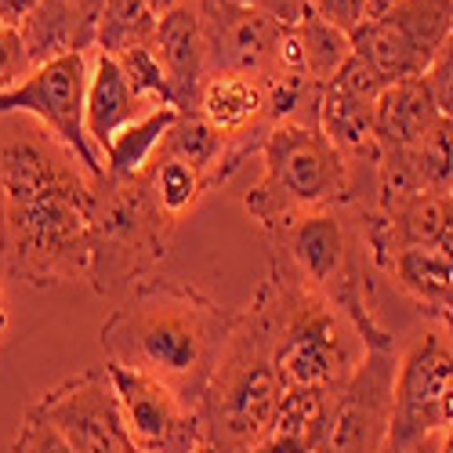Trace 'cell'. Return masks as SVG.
I'll return each instance as SVG.
<instances>
[{
    "mask_svg": "<svg viewBox=\"0 0 453 453\" xmlns=\"http://www.w3.org/2000/svg\"><path fill=\"white\" fill-rule=\"evenodd\" d=\"M203 19L207 41V77L221 73H257V77H276L280 73V44L283 22L240 8L233 0H193Z\"/></svg>",
    "mask_w": 453,
    "mask_h": 453,
    "instance_id": "5bb4252c",
    "label": "cell"
},
{
    "mask_svg": "<svg viewBox=\"0 0 453 453\" xmlns=\"http://www.w3.org/2000/svg\"><path fill=\"white\" fill-rule=\"evenodd\" d=\"M95 178L48 131L0 149V265L33 290L88 283Z\"/></svg>",
    "mask_w": 453,
    "mask_h": 453,
    "instance_id": "6da1fadb",
    "label": "cell"
},
{
    "mask_svg": "<svg viewBox=\"0 0 453 453\" xmlns=\"http://www.w3.org/2000/svg\"><path fill=\"white\" fill-rule=\"evenodd\" d=\"M178 4H181V0H149V8H153V12L160 15V19H164L167 12H174Z\"/></svg>",
    "mask_w": 453,
    "mask_h": 453,
    "instance_id": "836d02e7",
    "label": "cell"
},
{
    "mask_svg": "<svg viewBox=\"0 0 453 453\" xmlns=\"http://www.w3.org/2000/svg\"><path fill=\"white\" fill-rule=\"evenodd\" d=\"M29 69H33V58L26 51L19 26L0 22V95H4L8 88H15L19 81H26Z\"/></svg>",
    "mask_w": 453,
    "mask_h": 453,
    "instance_id": "f1b7e54d",
    "label": "cell"
},
{
    "mask_svg": "<svg viewBox=\"0 0 453 453\" xmlns=\"http://www.w3.org/2000/svg\"><path fill=\"white\" fill-rule=\"evenodd\" d=\"M392 283L432 319H439L453 301V236L435 247H410L385 269Z\"/></svg>",
    "mask_w": 453,
    "mask_h": 453,
    "instance_id": "44dd1931",
    "label": "cell"
},
{
    "mask_svg": "<svg viewBox=\"0 0 453 453\" xmlns=\"http://www.w3.org/2000/svg\"><path fill=\"white\" fill-rule=\"evenodd\" d=\"M395 4H399V0H366V19H363V22H370V19H377V15L392 12Z\"/></svg>",
    "mask_w": 453,
    "mask_h": 453,
    "instance_id": "d6a6232c",
    "label": "cell"
},
{
    "mask_svg": "<svg viewBox=\"0 0 453 453\" xmlns=\"http://www.w3.org/2000/svg\"><path fill=\"white\" fill-rule=\"evenodd\" d=\"M12 453H84V449L73 442L58 425H51L36 406H29L22 425H19Z\"/></svg>",
    "mask_w": 453,
    "mask_h": 453,
    "instance_id": "4316f807",
    "label": "cell"
},
{
    "mask_svg": "<svg viewBox=\"0 0 453 453\" xmlns=\"http://www.w3.org/2000/svg\"><path fill=\"white\" fill-rule=\"evenodd\" d=\"M160 15L149 8V0H105L98 22V48L105 55H124L131 48L153 44Z\"/></svg>",
    "mask_w": 453,
    "mask_h": 453,
    "instance_id": "d4e9b609",
    "label": "cell"
},
{
    "mask_svg": "<svg viewBox=\"0 0 453 453\" xmlns=\"http://www.w3.org/2000/svg\"><path fill=\"white\" fill-rule=\"evenodd\" d=\"M174 229L178 221L160 211L145 174L95 178L88 287L109 297L153 280V273L171 250Z\"/></svg>",
    "mask_w": 453,
    "mask_h": 453,
    "instance_id": "8992f818",
    "label": "cell"
},
{
    "mask_svg": "<svg viewBox=\"0 0 453 453\" xmlns=\"http://www.w3.org/2000/svg\"><path fill=\"white\" fill-rule=\"evenodd\" d=\"M399 345H373L330 399V421L316 453H385L395 406Z\"/></svg>",
    "mask_w": 453,
    "mask_h": 453,
    "instance_id": "8fae6325",
    "label": "cell"
},
{
    "mask_svg": "<svg viewBox=\"0 0 453 453\" xmlns=\"http://www.w3.org/2000/svg\"><path fill=\"white\" fill-rule=\"evenodd\" d=\"M8 330V297H4V283H0V334Z\"/></svg>",
    "mask_w": 453,
    "mask_h": 453,
    "instance_id": "e575fe53",
    "label": "cell"
},
{
    "mask_svg": "<svg viewBox=\"0 0 453 453\" xmlns=\"http://www.w3.org/2000/svg\"><path fill=\"white\" fill-rule=\"evenodd\" d=\"M269 261L305 287L323 294L330 305L342 309L363 334L366 349L395 345V334L381 323L373 301V273L377 261L366 240L363 211L356 207H323L290 214L269 229Z\"/></svg>",
    "mask_w": 453,
    "mask_h": 453,
    "instance_id": "3957f363",
    "label": "cell"
},
{
    "mask_svg": "<svg viewBox=\"0 0 453 453\" xmlns=\"http://www.w3.org/2000/svg\"><path fill=\"white\" fill-rule=\"evenodd\" d=\"M240 312L218 305L181 280H145L102 323L98 342L109 363L167 385L188 406H200L211 373L229 345Z\"/></svg>",
    "mask_w": 453,
    "mask_h": 453,
    "instance_id": "7a4b0ae2",
    "label": "cell"
},
{
    "mask_svg": "<svg viewBox=\"0 0 453 453\" xmlns=\"http://www.w3.org/2000/svg\"><path fill=\"white\" fill-rule=\"evenodd\" d=\"M105 0H36L19 22L33 65L62 55H91L98 48V22Z\"/></svg>",
    "mask_w": 453,
    "mask_h": 453,
    "instance_id": "e0dca14e",
    "label": "cell"
},
{
    "mask_svg": "<svg viewBox=\"0 0 453 453\" xmlns=\"http://www.w3.org/2000/svg\"><path fill=\"white\" fill-rule=\"evenodd\" d=\"M446 330H449V337H453V326H446Z\"/></svg>",
    "mask_w": 453,
    "mask_h": 453,
    "instance_id": "f35d334b",
    "label": "cell"
},
{
    "mask_svg": "<svg viewBox=\"0 0 453 453\" xmlns=\"http://www.w3.org/2000/svg\"><path fill=\"white\" fill-rule=\"evenodd\" d=\"M421 81H425L435 109L442 112L446 120H453V29H449V36L442 41V48L435 51V58L428 62Z\"/></svg>",
    "mask_w": 453,
    "mask_h": 453,
    "instance_id": "83f0119b",
    "label": "cell"
},
{
    "mask_svg": "<svg viewBox=\"0 0 453 453\" xmlns=\"http://www.w3.org/2000/svg\"><path fill=\"white\" fill-rule=\"evenodd\" d=\"M453 428V337L428 326L399 352L395 406L385 453L439 442Z\"/></svg>",
    "mask_w": 453,
    "mask_h": 453,
    "instance_id": "ba28073f",
    "label": "cell"
},
{
    "mask_svg": "<svg viewBox=\"0 0 453 453\" xmlns=\"http://www.w3.org/2000/svg\"><path fill=\"white\" fill-rule=\"evenodd\" d=\"M442 120L446 117L435 109L421 77L388 84L373 105V134H377V145H381V157L418 149Z\"/></svg>",
    "mask_w": 453,
    "mask_h": 453,
    "instance_id": "ffe728a7",
    "label": "cell"
},
{
    "mask_svg": "<svg viewBox=\"0 0 453 453\" xmlns=\"http://www.w3.org/2000/svg\"><path fill=\"white\" fill-rule=\"evenodd\" d=\"M254 301L273 326V363L287 388L342 392L366 356L359 326L323 294L305 287L287 269L273 265Z\"/></svg>",
    "mask_w": 453,
    "mask_h": 453,
    "instance_id": "277c9868",
    "label": "cell"
},
{
    "mask_svg": "<svg viewBox=\"0 0 453 453\" xmlns=\"http://www.w3.org/2000/svg\"><path fill=\"white\" fill-rule=\"evenodd\" d=\"M157 157H171V160H181V164H193L200 167L211 185H225L236 167H233V149L229 142L221 138V131H214L200 112H178V120L171 124V131L164 134L160 142V153Z\"/></svg>",
    "mask_w": 453,
    "mask_h": 453,
    "instance_id": "7402d4cb",
    "label": "cell"
},
{
    "mask_svg": "<svg viewBox=\"0 0 453 453\" xmlns=\"http://www.w3.org/2000/svg\"><path fill=\"white\" fill-rule=\"evenodd\" d=\"M453 29V0H399L352 33V51L385 84L425 77L428 62Z\"/></svg>",
    "mask_w": 453,
    "mask_h": 453,
    "instance_id": "30bf717a",
    "label": "cell"
},
{
    "mask_svg": "<svg viewBox=\"0 0 453 453\" xmlns=\"http://www.w3.org/2000/svg\"><path fill=\"white\" fill-rule=\"evenodd\" d=\"M51 425H58L84 453H138L124 432L120 399L109 366H91L44 392L33 403Z\"/></svg>",
    "mask_w": 453,
    "mask_h": 453,
    "instance_id": "4fadbf2b",
    "label": "cell"
},
{
    "mask_svg": "<svg viewBox=\"0 0 453 453\" xmlns=\"http://www.w3.org/2000/svg\"><path fill=\"white\" fill-rule=\"evenodd\" d=\"M178 120V109L174 105H160L153 109L149 117L134 120L131 127H124L117 138H109L102 145V164L109 178H134L142 174L149 164L157 160L160 153V142L171 131V124Z\"/></svg>",
    "mask_w": 453,
    "mask_h": 453,
    "instance_id": "603a6c76",
    "label": "cell"
},
{
    "mask_svg": "<svg viewBox=\"0 0 453 453\" xmlns=\"http://www.w3.org/2000/svg\"><path fill=\"white\" fill-rule=\"evenodd\" d=\"M117 62L124 65L127 81L134 84V91H138L142 98H149L153 105H174V102H171L167 77H164V65H160V58L153 55V44H145V48H131V51L117 55Z\"/></svg>",
    "mask_w": 453,
    "mask_h": 453,
    "instance_id": "484cf974",
    "label": "cell"
},
{
    "mask_svg": "<svg viewBox=\"0 0 453 453\" xmlns=\"http://www.w3.org/2000/svg\"><path fill=\"white\" fill-rule=\"evenodd\" d=\"M142 174H145L149 188H153L160 211H164L171 221L188 218V214L200 207V200L214 188L211 178H207L200 167L181 164V160H171V157H157Z\"/></svg>",
    "mask_w": 453,
    "mask_h": 453,
    "instance_id": "cb8c5ba5",
    "label": "cell"
},
{
    "mask_svg": "<svg viewBox=\"0 0 453 453\" xmlns=\"http://www.w3.org/2000/svg\"><path fill=\"white\" fill-rule=\"evenodd\" d=\"M153 55L164 65V77L171 88V102L178 112H196L200 88L207 84V41L203 19L193 0H181L174 12H167L153 33Z\"/></svg>",
    "mask_w": 453,
    "mask_h": 453,
    "instance_id": "2e32d148",
    "label": "cell"
},
{
    "mask_svg": "<svg viewBox=\"0 0 453 453\" xmlns=\"http://www.w3.org/2000/svg\"><path fill=\"white\" fill-rule=\"evenodd\" d=\"M233 4L261 12V15H269V19L283 22V26H294L301 15L309 12V0H233Z\"/></svg>",
    "mask_w": 453,
    "mask_h": 453,
    "instance_id": "4dcf8cb0",
    "label": "cell"
},
{
    "mask_svg": "<svg viewBox=\"0 0 453 453\" xmlns=\"http://www.w3.org/2000/svg\"><path fill=\"white\" fill-rule=\"evenodd\" d=\"M243 453H316V449L309 442H301V439L280 432V428H269L265 435H261L254 446H247Z\"/></svg>",
    "mask_w": 453,
    "mask_h": 453,
    "instance_id": "1f68e13d",
    "label": "cell"
},
{
    "mask_svg": "<svg viewBox=\"0 0 453 453\" xmlns=\"http://www.w3.org/2000/svg\"><path fill=\"white\" fill-rule=\"evenodd\" d=\"M309 8L345 33H356L366 19V0H309Z\"/></svg>",
    "mask_w": 453,
    "mask_h": 453,
    "instance_id": "f546056e",
    "label": "cell"
},
{
    "mask_svg": "<svg viewBox=\"0 0 453 453\" xmlns=\"http://www.w3.org/2000/svg\"><path fill=\"white\" fill-rule=\"evenodd\" d=\"M349 58H352V33L337 29L312 8L283 29L280 73H294V77L312 81L316 88H330Z\"/></svg>",
    "mask_w": 453,
    "mask_h": 453,
    "instance_id": "d6986e66",
    "label": "cell"
},
{
    "mask_svg": "<svg viewBox=\"0 0 453 453\" xmlns=\"http://www.w3.org/2000/svg\"><path fill=\"white\" fill-rule=\"evenodd\" d=\"M439 323H442V326H453V301H449V309L439 316Z\"/></svg>",
    "mask_w": 453,
    "mask_h": 453,
    "instance_id": "74e56055",
    "label": "cell"
},
{
    "mask_svg": "<svg viewBox=\"0 0 453 453\" xmlns=\"http://www.w3.org/2000/svg\"><path fill=\"white\" fill-rule=\"evenodd\" d=\"M442 442V439H439ZM439 442H428V446H413V449H403V453H435L439 449Z\"/></svg>",
    "mask_w": 453,
    "mask_h": 453,
    "instance_id": "8d00e7d4",
    "label": "cell"
},
{
    "mask_svg": "<svg viewBox=\"0 0 453 453\" xmlns=\"http://www.w3.org/2000/svg\"><path fill=\"white\" fill-rule=\"evenodd\" d=\"M273 81L276 77H257V73H221V77H207L200 88L196 112L229 142L236 171L247 157L261 153V142L276 127Z\"/></svg>",
    "mask_w": 453,
    "mask_h": 453,
    "instance_id": "9a60e30c",
    "label": "cell"
},
{
    "mask_svg": "<svg viewBox=\"0 0 453 453\" xmlns=\"http://www.w3.org/2000/svg\"><path fill=\"white\" fill-rule=\"evenodd\" d=\"M88 69H91V55H62V58L33 65L26 73V81H19L15 88L0 95V120L15 117V112L33 117L55 142H62L81 160V167L91 178H102L105 164L84 124Z\"/></svg>",
    "mask_w": 453,
    "mask_h": 453,
    "instance_id": "9c48e42d",
    "label": "cell"
},
{
    "mask_svg": "<svg viewBox=\"0 0 453 453\" xmlns=\"http://www.w3.org/2000/svg\"><path fill=\"white\" fill-rule=\"evenodd\" d=\"M153 105L149 98H142L134 91V84L127 81L124 65L117 62V55L105 51H91V69H88V105H84V124L88 134L95 142V149L102 153V145L109 138H117L124 127H131L134 120L149 117Z\"/></svg>",
    "mask_w": 453,
    "mask_h": 453,
    "instance_id": "ac0fdd59",
    "label": "cell"
},
{
    "mask_svg": "<svg viewBox=\"0 0 453 453\" xmlns=\"http://www.w3.org/2000/svg\"><path fill=\"white\" fill-rule=\"evenodd\" d=\"M120 399V418L138 453H200L207 442L200 406H188L167 385L127 366L105 363Z\"/></svg>",
    "mask_w": 453,
    "mask_h": 453,
    "instance_id": "7c38bea8",
    "label": "cell"
},
{
    "mask_svg": "<svg viewBox=\"0 0 453 453\" xmlns=\"http://www.w3.org/2000/svg\"><path fill=\"white\" fill-rule=\"evenodd\" d=\"M257 157L265 164V171L243 196V207L261 229L301 211L349 207L352 174L342 153L323 134L319 117L287 120L273 127L269 138L261 142Z\"/></svg>",
    "mask_w": 453,
    "mask_h": 453,
    "instance_id": "52a82bcc",
    "label": "cell"
},
{
    "mask_svg": "<svg viewBox=\"0 0 453 453\" xmlns=\"http://www.w3.org/2000/svg\"><path fill=\"white\" fill-rule=\"evenodd\" d=\"M283 392L287 385L273 363L269 316L257 301H250L247 309H240L233 337L200 399L207 446L214 453H243L254 446L273 428Z\"/></svg>",
    "mask_w": 453,
    "mask_h": 453,
    "instance_id": "5b68a950",
    "label": "cell"
},
{
    "mask_svg": "<svg viewBox=\"0 0 453 453\" xmlns=\"http://www.w3.org/2000/svg\"><path fill=\"white\" fill-rule=\"evenodd\" d=\"M435 453H453V428L442 435V442H439V449H435Z\"/></svg>",
    "mask_w": 453,
    "mask_h": 453,
    "instance_id": "d590c367",
    "label": "cell"
}]
</instances>
